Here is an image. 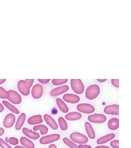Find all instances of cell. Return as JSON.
Masks as SVG:
<instances>
[{
  "mask_svg": "<svg viewBox=\"0 0 131 148\" xmlns=\"http://www.w3.org/2000/svg\"><path fill=\"white\" fill-rule=\"evenodd\" d=\"M100 93V88L97 85L89 86L85 91V97L89 100H94Z\"/></svg>",
  "mask_w": 131,
  "mask_h": 148,
  "instance_id": "obj_1",
  "label": "cell"
},
{
  "mask_svg": "<svg viewBox=\"0 0 131 148\" xmlns=\"http://www.w3.org/2000/svg\"><path fill=\"white\" fill-rule=\"evenodd\" d=\"M71 86L74 92L78 95H81L85 90L84 85L82 81L80 79H72L71 80Z\"/></svg>",
  "mask_w": 131,
  "mask_h": 148,
  "instance_id": "obj_2",
  "label": "cell"
},
{
  "mask_svg": "<svg viewBox=\"0 0 131 148\" xmlns=\"http://www.w3.org/2000/svg\"><path fill=\"white\" fill-rule=\"evenodd\" d=\"M70 139L74 143L79 144H85L89 141L88 138L79 132H73L71 134Z\"/></svg>",
  "mask_w": 131,
  "mask_h": 148,
  "instance_id": "obj_3",
  "label": "cell"
},
{
  "mask_svg": "<svg viewBox=\"0 0 131 148\" xmlns=\"http://www.w3.org/2000/svg\"><path fill=\"white\" fill-rule=\"evenodd\" d=\"M31 87L25 80H20L18 83V88L22 95L27 96L30 93Z\"/></svg>",
  "mask_w": 131,
  "mask_h": 148,
  "instance_id": "obj_4",
  "label": "cell"
},
{
  "mask_svg": "<svg viewBox=\"0 0 131 148\" xmlns=\"http://www.w3.org/2000/svg\"><path fill=\"white\" fill-rule=\"evenodd\" d=\"M60 139V135L58 134H52L42 137L39 139V143L41 144H49L58 141Z\"/></svg>",
  "mask_w": 131,
  "mask_h": 148,
  "instance_id": "obj_5",
  "label": "cell"
},
{
  "mask_svg": "<svg viewBox=\"0 0 131 148\" xmlns=\"http://www.w3.org/2000/svg\"><path fill=\"white\" fill-rule=\"evenodd\" d=\"M77 109L78 111L79 112L81 113L86 114H90L93 113L95 111L94 106H92L91 104H88V103L79 104L77 106Z\"/></svg>",
  "mask_w": 131,
  "mask_h": 148,
  "instance_id": "obj_6",
  "label": "cell"
},
{
  "mask_svg": "<svg viewBox=\"0 0 131 148\" xmlns=\"http://www.w3.org/2000/svg\"><path fill=\"white\" fill-rule=\"evenodd\" d=\"M10 93V96L8 98V101H11L13 104H20L22 101V98L18 92L14 90H10L8 91Z\"/></svg>",
  "mask_w": 131,
  "mask_h": 148,
  "instance_id": "obj_7",
  "label": "cell"
},
{
  "mask_svg": "<svg viewBox=\"0 0 131 148\" xmlns=\"http://www.w3.org/2000/svg\"><path fill=\"white\" fill-rule=\"evenodd\" d=\"M88 120L94 123H103L107 120V117L103 114H94L88 116Z\"/></svg>",
  "mask_w": 131,
  "mask_h": 148,
  "instance_id": "obj_8",
  "label": "cell"
},
{
  "mask_svg": "<svg viewBox=\"0 0 131 148\" xmlns=\"http://www.w3.org/2000/svg\"><path fill=\"white\" fill-rule=\"evenodd\" d=\"M43 94V88L42 85L36 84L34 85L31 90V95L34 99H38L42 97Z\"/></svg>",
  "mask_w": 131,
  "mask_h": 148,
  "instance_id": "obj_9",
  "label": "cell"
},
{
  "mask_svg": "<svg viewBox=\"0 0 131 148\" xmlns=\"http://www.w3.org/2000/svg\"><path fill=\"white\" fill-rule=\"evenodd\" d=\"M16 122V116L10 113L5 116L3 120V126L7 128H10L13 127Z\"/></svg>",
  "mask_w": 131,
  "mask_h": 148,
  "instance_id": "obj_10",
  "label": "cell"
},
{
  "mask_svg": "<svg viewBox=\"0 0 131 148\" xmlns=\"http://www.w3.org/2000/svg\"><path fill=\"white\" fill-rule=\"evenodd\" d=\"M105 114L112 115H119V106L117 104H113L105 106L104 109Z\"/></svg>",
  "mask_w": 131,
  "mask_h": 148,
  "instance_id": "obj_11",
  "label": "cell"
},
{
  "mask_svg": "<svg viewBox=\"0 0 131 148\" xmlns=\"http://www.w3.org/2000/svg\"><path fill=\"white\" fill-rule=\"evenodd\" d=\"M69 89V87L67 85H63L60 87H58L52 90L50 92V95L52 97H57L61 95L63 93L67 92Z\"/></svg>",
  "mask_w": 131,
  "mask_h": 148,
  "instance_id": "obj_12",
  "label": "cell"
},
{
  "mask_svg": "<svg viewBox=\"0 0 131 148\" xmlns=\"http://www.w3.org/2000/svg\"><path fill=\"white\" fill-rule=\"evenodd\" d=\"M22 131L23 134L25 136H26V137L30 138L31 139L37 140L40 137L39 133L36 132L35 131H32L31 130H30V129L26 128V127L23 128Z\"/></svg>",
  "mask_w": 131,
  "mask_h": 148,
  "instance_id": "obj_13",
  "label": "cell"
},
{
  "mask_svg": "<svg viewBox=\"0 0 131 148\" xmlns=\"http://www.w3.org/2000/svg\"><path fill=\"white\" fill-rule=\"evenodd\" d=\"M63 99L64 101L69 103L76 104L80 101V98L78 95L71 94V93H68V94H65L64 95H63Z\"/></svg>",
  "mask_w": 131,
  "mask_h": 148,
  "instance_id": "obj_14",
  "label": "cell"
},
{
  "mask_svg": "<svg viewBox=\"0 0 131 148\" xmlns=\"http://www.w3.org/2000/svg\"><path fill=\"white\" fill-rule=\"evenodd\" d=\"M44 120L45 122L47 123V125H49V126L51 128H52V130H58V125L56 123V121L54 119V118H52V117L50 115H48V114H45L44 115Z\"/></svg>",
  "mask_w": 131,
  "mask_h": 148,
  "instance_id": "obj_15",
  "label": "cell"
},
{
  "mask_svg": "<svg viewBox=\"0 0 131 148\" xmlns=\"http://www.w3.org/2000/svg\"><path fill=\"white\" fill-rule=\"evenodd\" d=\"M115 137V135L114 133H110V134L105 135L104 136L101 137L97 139V144H100V145L105 144L110 140H111Z\"/></svg>",
  "mask_w": 131,
  "mask_h": 148,
  "instance_id": "obj_16",
  "label": "cell"
},
{
  "mask_svg": "<svg viewBox=\"0 0 131 148\" xmlns=\"http://www.w3.org/2000/svg\"><path fill=\"white\" fill-rule=\"evenodd\" d=\"M108 127L111 131H115L119 127V120L117 118H111L108 122Z\"/></svg>",
  "mask_w": 131,
  "mask_h": 148,
  "instance_id": "obj_17",
  "label": "cell"
},
{
  "mask_svg": "<svg viewBox=\"0 0 131 148\" xmlns=\"http://www.w3.org/2000/svg\"><path fill=\"white\" fill-rule=\"evenodd\" d=\"M81 113L78 112H72L68 113L65 115V119L68 121H76L81 119Z\"/></svg>",
  "mask_w": 131,
  "mask_h": 148,
  "instance_id": "obj_18",
  "label": "cell"
},
{
  "mask_svg": "<svg viewBox=\"0 0 131 148\" xmlns=\"http://www.w3.org/2000/svg\"><path fill=\"white\" fill-rule=\"evenodd\" d=\"M28 123L31 125H36L40 124L43 122V119L41 115H34L33 116L30 117L29 118L28 120Z\"/></svg>",
  "mask_w": 131,
  "mask_h": 148,
  "instance_id": "obj_19",
  "label": "cell"
},
{
  "mask_svg": "<svg viewBox=\"0 0 131 148\" xmlns=\"http://www.w3.org/2000/svg\"><path fill=\"white\" fill-rule=\"evenodd\" d=\"M85 128L86 132L87 133L89 137L91 139H94L96 137L95 132H94V130L92 126V125L90 123V122H85Z\"/></svg>",
  "mask_w": 131,
  "mask_h": 148,
  "instance_id": "obj_20",
  "label": "cell"
},
{
  "mask_svg": "<svg viewBox=\"0 0 131 148\" xmlns=\"http://www.w3.org/2000/svg\"><path fill=\"white\" fill-rule=\"evenodd\" d=\"M26 117V114L25 113H21V115L18 117L16 123V129L17 131L21 130L25 122Z\"/></svg>",
  "mask_w": 131,
  "mask_h": 148,
  "instance_id": "obj_21",
  "label": "cell"
},
{
  "mask_svg": "<svg viewBox=\"0 0 131 148\" xmlns=\"http://www.w3.org/2000/svg\"><path fill=\"white\" fill-rule=\"evenodd\" d=\"M20 143L24 147L26 148H35V144L30 139L25 137H22L20 139Z\"/></svg>",
  "mask_w": 131,
  "mask_h": 148,
  "instance_id": "obj_22",
  "label": "cell"
},
{
  "mask_svg": "<svg viewBox=\"0 0 131 148\" xmlns=\"http://www.w3.org/2000/svg\"><path fill=\"white\" fill-rule=\"evenodd\" d=\"M56 101L58 108H59L60 111H62L63 113H68L69 111L68 107L63 100H62L61 98H58Z\"/></svg>",
  "mask_w": 131,
  "mask_h": 148,
  "instance_id": "obj_23",
  "label": "cell"
},
{
  "mask_svg": "<svg viewBox=\"0 0 131 148\" xmlns=\"http://www.w3.org/2000/svg\"><path fill=\"white\" fill-rule=\"evenodd\" d=\"M2 103L9 110H10L13 113H14L16 114H19L20 113V111L16 108V106L11 104V103H10L8 101H3Z\"/></svg>",
  "mask_w": 131,
  "mask_h": 148,
  "instance_id": "obj_24",
  "label": "cell"
},
{
  "mask_svg": "<svg viewBox=\"0 0 131 148\" xmlns=\"http://www.w3.org/2000/svg\"><path fill=\"white\" fill-rule=\"evenodd\" d=\"M33 130L35 132L36 131H40L41 135H45V134H47L48 131H49L47 126H46L44 125H39L35 126L33 127Z\"/></svg>",
  "mask_w": 131,
  "mask_h": 148,
  "instance_id": "obj_25",
  "label": "cell"
},
{
  "mask_svg": "<svg viewBox=\"0 0 131 148\" xmlns=\"http://www.w3.org/2000/svg\"><path fill=\"white\" fill-rule=\"evenodd\" d=\"M58 125L61 130L63 131H66L68 129V124L65 119L62 117H60L58 119Z\"/></svg>",
  "mask_w": 131,
  "mask_h": 148,
  "instance_id": "obj_26",
  "label": "cell"
},
{
  "mask_svg": "<svg viewBox=\"0 0 131 148\" xmlns=\"http://www.w3.org/2000/svg\"><path fill=\"white\" fill-rule=\"evenodd\" d=\"M63 143L70 148H80L79 145L75 144V143H74L71 140L69 139L68 138H64L63 139Z\"/></svg>",
  "mask_w": 131,
  "mask_h": 148,
  "instance_id": "obj_27",
  "label": "cell"
},
{
  "mask_svg": "<svg viewBox=\"0 0 131 148\" xmlns=\"http://www.w3.org/2000/svg\"><path fill=\"white\" fill-rule=\"evenodd\" d=\"M10 96V93L8 91L5 90L2 87H0V98L7 99H8Z\"/></svg>",
  "mask_w": 131,
  "mask_h": 148,
  "instance_id": "obj_28",
  "label": "cell"
},
{
  "mask_svg": "<svg viewBox=\"0 0 131 148\" xmlns=\"http://www.w3.org/2000/svg\"><path fill=\"white\" fill-rule=\"evenodd\" d=\"M68 82L67 79H53L52 80V85L54 86L62 85Z\"/></svg>",
  "mask_w": 131,
  "mask_h": 148,
  "instance_id": "obj_29",
  "label": "cell"
},
{
  "mask_svg": "<svg viewBox=\"0 0 131 148\" xmlns=\"http://www.w3.org/2000/svg\"><path fill=\"white\" fill-rule=\"evenodd\" d=\"M5 142L10 143L12 145H16L19 143V140L17 138L15 137H5Z\"/></svg>",
  "mask_w": 131,
  "mask_h": 148,
  "instance_id": "obj_30",
  "label": "cell"
},
{
  "mask_svg": "<svg viewBox=\"0 0 131 148\" xmlns=\"http://www.w3.org/2000/svg\"><path fill=\"white\" fill-rule=\"evenodd\" d=\"M0 147L1 148H12L11 145L5 142L3 139L0 138Z\"/></svg>",
  "mask_w": 131,
  "mask_h": 148,
  "instance_id": "obj_31",
  "label": "cell"
},
{
  "mask_svg": "<svg viewBox=\"0 0 131 148\" xmlns=\"http://www.w3.org/2000/svg\"><path fill=\"white\" fill-rule=\"evenodd\" d=\"M110 145L113 148H119V140H114L110 143Z\"/></svg>",
  "mask_w": 131,
  "mask_h": 148,
  "instance_id": "obj_32",
  "label": "cell"
},
{
  "mask_svg": "<svg viewBox=\"0 0 131 148\" xmlns=\"http://www.w3.org/2000/svg\"><path fill=\"white\" fill-rule=\"evenodd\" d=\"M111 84L113 85L114 87L119 88V79H112L111 80Z\"/></svg>",
  "mask_w": 131,
  "mask_h": 148,
  "instance_id": "obj_33",
  "label": "cell"
},
{
  "mask_svg": "<svg viewBox=\"0 0 131 148\" xmlns=\"http://www.w3.org/2000/svg\"><path fill=\"white\" fill-rule=\"evenodd\" d=\"M38 81L42 84H47L50 81V79H38Z\"/></svg>",
  "mask_w": 131,
  "mask_h": 148,
  "instance_id": "obj_34",
  "label": "cell"
},
{
  "mask_svg": "<svg viewBox=\"0 0 131 148\" xmlns=\"http://www.w3.org/2000/svg\"><path fill=\"white\" fill-rule=\"evenodd\" d=\"M25 81L28 83V84L30 85V87H32L35 80L34 79H25Z\"/></svg>",
  "mask_w": 131,
  "mask_h": 148,
  "instance_id": "obj_35",
  "label": "cell"
},
{
  "mask_svg": "<svg viewBox=\"0 0 131 148\" xmlns=\"http://www.w3.org/2000/svg\"><path fill=\"white\" fill-rule=\"evenodd\" d=\"M79 147L80 148H91V147L87 144H79Z\"/></svg>",
  "mask_w": 131,
  "mask_h": 148,
  "instance_id": "obj_36",
  "label": "cell"
},
{
  "mask_svg": "<svg viewBox=\"0 0 131 148\" xmlns=\"http://www.w3.org/2000/svg\"><path fill=\"white\" fill-rule=\"evenodd\" d=\"M5 133V130L2 127H0V136H2Z\"/></svg>",
  "mask_w": 131,
  "mask_h": 148,
  "instance_id": "obj_37",
  "label": "cell"
},
{
  "mask_svg": "<svg viewBox=\"0 0 131 148\" xmlns=\"http://www.w3.org/2000/svg\"><path fill=\"white\" fill-rule=\"evenodd\" d=\"M4 109H5L4 106H3V104H2L0 103V113L3 111V110H4Z\"/></svg>",
  "mask_w": 131,
  "mask_h": 148,
  "instance_id": "obj_38",
  "label": "cell"
},
{
  "mask_svg": "<svg viewBox=\"0 0 131 148\" xmlns=\"http://www.w3.org/2000/svg\"><path fill=\"white\" fill-rule=\"evenodd\" d=\"M94 148H110L109 147L105 146V145H100V146H97Z\"/></svg>",
  "mask_w": 131,
  "mask_h": 148,
  "instance_id": "obj_39",
  "label": "cell"
},
{
  "mask_svg": "<svg viewBox=\"0 0 131 148\" xmlns=\"http://www.w3.org/2000/svg\"><path fill=\"white\" fill-rule=\"evenodd\" d=\"M57 148V147L56 146L55 144H50V145L49 146V148Z\"/></svg>",
  "mask_w": 131,
  "mask_h": 148,
  "instance_id": "obj_40",
  "label": "cell"
},
{
  "mask_svg": "<svg viewBox=\"0 0 131 148\" xmlns=\"http://www.w3.org/2000/svg\"><path fill=\"white\" fill-rule=\"evenodd\" d=\"M97 81L102 83V82H105V81H107V79H97Z\"/></svg>",
  "mask_w": 131,
  "mask_h": 148,
  "instance_id": "obj_41",
  "label": "cell"
},
{
  "mask_svg": "<svg viewBox=\"0 0 131 148\" xmlns=\"http://www.w3.org/2000/svg\"><path fill=\"white\" fill-rule=\"evenodd\" d=\"M6 81L5 79H0V85L3 84V83H5Z\"/></svg>",
  "mask_w": 131,
  "mask_h": 148,
  "instance_id": "obj_42",
  "label": "cell"
},
{
  "mask_svg": "<svg viewBox=\"0 0 131 148\" xmlns=\"http://www.w3.org/2000/svg\"><path fill=\"white\" fill-rule=\"evenodd\" d=\"M25 148V147H22L21 145H17V146H16L15 147V148Z\"/></svg>",
  "mask_w": 131,
  "mask_h": 148,
  "instance_id": "obj_43",
  "label": "cell"
}]
</instances>
